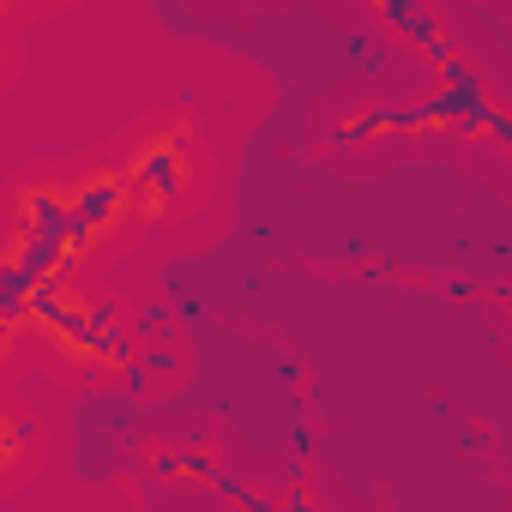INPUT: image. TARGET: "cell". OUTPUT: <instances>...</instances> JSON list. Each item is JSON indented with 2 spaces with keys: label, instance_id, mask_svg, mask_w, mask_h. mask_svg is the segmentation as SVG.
I'll list each match as a JSON object with an SVG mask.
<instances>
[{
  "label": "cell",
  "instance_id": "obj_3",
  "mask_svg": "<svg viewBox=\"0 0 512 512\" xmlns=\"http://www.w3.org/2000/svg\"><path fill=\"white\" fill-rule=\"evenodd\" d=\"M121 199H127V187H121V181H91V187L67 205V211H73V247H85V241H91V235L121 211Z\"/></svg>",
  "mask_w": 512,
  "mask_h": 512
},
{
  "label": "cell",
  "instance_id": "obj_10",
  "mask_svg": "<svg viewBox=\"0 0 512 512\" xmlns=\"http://www.w3.org/2000/svg\"><path fill=\"white\" fill-rule=\"evenodd\" d=\"M278 506H284V512H314V506H308L302 494H290V500H278Z\"/></svg>",
  "mask_w": 512,
  "mask_h": 512
},
{
  "label": "cell",
  "instance_id": "obj_9",
  "mask_svg": "<svg viewBox=\"0 0 512 512\" xmlns=\"http://www.w3.org/2000/svg\"><path fill=\"white\" fill-rule=\"evenodd\" d=\"M488 133H494V139H500V145H506V139H512V121H506V115H500V109H494V115H488Z\"/></svg>",
  "mask_w": 512,
  "mask_h": 512
},
{
  "label": "cell",
  "instance_id": "obj_7",
  "mask_svg": "<svg viewBox=\"0 0 512 512\" xmlns=\"http://www.w3.org/2000/svg\"><path fill=\"white\" fill-rule=\"evenodd\" d=\"M145 362V374H169L175 368V350H151V356H139Z\"/></svg>",
  "mask_w": 512,
  "mask_h": 512
},
{
  "label": "cell",
  "instance_id": "obj_2",
  "mask_svg": "<svg viewBox=\"0 0 512 512\" xmlns=\"http://www.w3.org/2000/svg\"><path fill=\"white\" fill-rule=\"evenodd\" d=\"M181 151H187V133L151 145V151L133 163V175H127L121 187H127V193H175V187H181Z\"/></svg>",
  "mask_w": 512,
  "mask_h": 512
},
{
  "label": "cell",
  "instance_id": "obj_5",
  "mask_svg": "<svg viewBox=\"0 0 512 512\" xmlns=\"http://www.w3.org/2000/svg\"><path fill=\"white\" fill-rule=\"evenodd\" d=\"M31 320V284L13 272V260H0V332Z\"/></svg>",
  "mask_w": 512,
  "mask_h": 512
},
{
  "label": "cell",
  "instance_id": "obj_6",
  "mask_svg": "<svg viewBox=\"0 0 512 512\" xmlns=\"http://www.w3.org/2000/svg\"><path fill=\"white\" fill-rule=\"evenodd\" d=\"M235 512H284V506H278V500H266V494H241V500H235Z\"/></svg>",
  "mask_w": 512,
  "mask_h": 512
},
{
  "label": "cell",
  "instance_id": "obj_4",
  "mask_svg": "<svg viewBox=\"0 0 512 512\" xmlns=\"http://www.w3.org/2000/svg\"><path fill=\"white\" fill-rule=\"evenodd\" d=\"M380 19L392 25V31H404V37H416V43H440V19L422 7V0H386V7H380Z\"/></svg>",
  "mask_w": 512,
  "mask_h": 512
},
{
  "label": "cell",
  "instance_id": "obj_1",
  "mask_svg": "<svg viewBox=\"0 0 512 512\" xmlns=\"http://www.w3.org/2000/svg\"><path fill=\"white\" fill-rule=\"evenodd\" d=\"M494 103H488V85L470 79V85H440L434 97L422 103H386V109H362L356 121L332 127V145H356L380 127H440V121H464V127H488Z\"/></svg>",
  "mask_w": 512,
  "mask_h": 512
},
{
  "label": "cell",
  "instance_id": "obj_8",
  "mask_svg": "<svg viewBox=\"0 0 512 512\" xmlns=\"http://www.w3.org/2000/svg\"><path fill=\"white\" fill-rule=\"evenodd\" d=\"M163 326H169V308H145L139 314V332H163Z\"/></svg>",
  "mask_w": 512,
  "mask_h": 512
}]
</instances>
